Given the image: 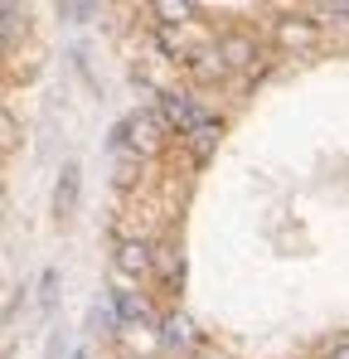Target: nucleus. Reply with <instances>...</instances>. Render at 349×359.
Instances as JSON below:
<instances>
[{
	"mask_svg": "<svg viewBox=\"0 0 349 359\" xmlns=\"http://www.w3.org/2000/svg\"><path fill=\"white\" fill-rule=\"evenodd\" d=\"M160 117H165V126H179V136H189L209 112H199V102L189 93H165L160 97Z\"/></svg>",
	"mask_w": 349,
	"mask_h": 359,
	"instance_id": "1",
	"label": "nucleus"
},
{
	"mask_svg": "<svg viewBox=\"0 0 349 359\" xmlns=\"http://www.w3.org/2000/svg\"><path fill=\"white\" fill-rule=\"evenodd\" d=\"M112 316L121 325H146V320H151V301L141 297V292H131V287H116L112 292Z\"/></svg>",
	"mask_w": 349,
	"mask_h": 359,
	"instance_id": "2",
	"label": "nucleus"
},
{
	"mask_svg": "<svg viewBox=\"0 0 349 359\" xmlns=\"http://www.w3.org/2000/svg\"><path fill=\"white\" fill-rule=\"evenodd\" d=\"M78 184H83V170H78V161H68V165L58 170V189H54V214H58V219L73 214V204H78Z\"/></svg>",
	"mask_w": 349,
	"mask_h": 359,
	"instance_id": "3",
	"label": "nucleus"
},
{
	"mask_svg": "<svg viewBox=\"0 0 349 359\" xmlns=\"http://www.w3.org/2000/svg\"><path fill=\"white\" fill-rule=\"evenodd\" d=\"M151 262H156V257H151V248H146V243H136V238L116 243V267H121V272L146 277V272H151Z\"/></svg>",
	"mask_w": 349,
	"mask_h": 359,
	"instance_id": "4",
	"label": "nucleus"
},
{
	"mask_svg": "<svg viewBox=\"0 0 349 359\" xmlns=\"http://www.w3.org/2000/svg\"><path fill=\"white\" fill-rule=\"evenodd\" d=\"M282 44H301V49H310L315 44V25L310 20H282Z\"/></svg>",
	"mask_w": 349,
	"mask_h": 359,
	"instance_id": "5",
	"label": "nucleus"
},
{
	"mask_svg": "<svg viewBox=\"0 0 349 359\" xmlns=\"http://www.w3.org/2000/svg\"><path fill=\"white\" fill-rule=\"evenodd\" d=\"M219 54H224L228 68H247V63L257 59V49H252L247 39H224V44H219Z\"/></svg>",
	"mask_w": 349,
	"mask_h": 359,
	"instance_id": "6",
	"label": "nucleus"
},
{
	"mask_svg": "<svg viewBox=\"0 0 349 359\" xmlns=\"http://www.w3.org/2000/svg\"><path fill=\"white\" fill-rule=\"evenodd\" d=\"M165 345H170V350H189V345H194V335H189V320H184V316H170V320H165Z\"/></svg>",
	"mask_w": 349,
	"mask_h": 359,
	"instance_id": "7",
	"label": "nucleus"
},
{
	"mask_svg": "<svg viewBox=\"0 0 349 359\" xmlns=\"http://www.w3.org/2000/svg\"><path fill=\"white\" fill-rule=\"evenodd\" d=\"M156 15H165L170 25H179V20H189V15H194V5H170V0H165V5H156Z\"/></svg>",
	"mask_w": 349,
	"mask_h": 359,
	"instance_id": "8",
	"label": "nucleus"
},
{
	"mask_svg": "<svg viewBox=\"0 0 349 359\" xmlns=\"http://www.w3.org/2000/svg\"><path fill=\"white\" fill-rule=\"evenodd\" d=\"M58 15H63V20H73V25H83L88 15H97V5H58Z\"/></svg>",
	"mask_w": 349,
	"mask_h": 359,
	"instance_id": "9",
	"label": "nucleus"
},
{
	"mask_svg": "<svg viewBox=\"0 0 349 359\" xmlns=\"http://www.w3.org/2000/svg\"><path fill=\"white\" fill-rule=\"evenodd\" d=\"M15 141H20V126H15V117H10V112H5V151H10Z\"/></svg>",
	"mask_w": 349,
	"mask_h": 359,
	"instance_id": "10",
	"label": "nucleus"
},
{
	"mask_svg": "<svg viewBox=\"0 0 349 359\" xmlns=\"http://www.w3.org/2000/svg\"><path fill=\"white\" fill-rule=\"evenodd\" d=\"M330 359H349V340H345V345H335V350H330Z\"/></svg>",
	"mask_w": 349,
	"mask_h": 359,
	"instance_id": "11",
	"label": "nucleus"
},
{
	"mask_svg": "<svg viewBox=\"0 0 349 359\" xmlns=\"http://www.w3.org/2000/svg\"><path fill=\"white\" fill-rule=\"evenodd\" d=\"M78 359H88V355H78Z\"/></svg>",
	"mask_w": 349,
	"mask_h": 359,
	"instance_id": "12",
	"label": "nucleus"
}]
</instances>
